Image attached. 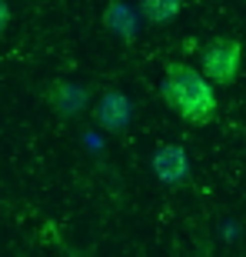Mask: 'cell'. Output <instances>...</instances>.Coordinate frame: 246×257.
I'll return each instance as SVG.
<instances>
[{"mask_svg": "<svg viewBox=\"0 0 246 257\" xmlns=\"http://www.w3.org/2000/svg\"><path fill=\"white\" fill-rule=\"evenodd\" d=\"M10 27V4L7 0H0V34Z\"/></svg>", "mask_w": 246, "mask_h": 257, "instance_id": "8", "label": "cell"}, {"mask_svg": "<svg viewBox=\"0 0 246 257\" xmlns=\"http://www.w3.org/2000/svg\"><path fill=\"white\" fill-rule=\"evenodd\" d=\"M183 10V0H140V14L146 24H173Z\"/></svg>", "mask_w": 246, "mask_h": 257, "instance_id": "6", "label": "cell"}, {"mask_svg": "<svg viewBox=\"0 0 246 257\" xmlns=\"http://www.w3.org/2000/svg\"><path fill=\"white\" fill-rule=\"evenodd\" d=\"M126 20H130V14H126L120 4H114V7L106 10V24H110L114 30H120L123 37H130V34H133V27H126Z\"/></svg>", "mask_w": 246, "mask_h": 257, "instance_id": "7", "label": "cell"}, {"mask_svg": "<svg viewBox=\"0 0 246 257\" xmlns=\"http://www.w3.org/2000/svg\"><path fill=\"white\" fill-rule=\"evenodd\" d=\"M160 94L173 114L193 127H206L216 117V84L190 64H180V60L166 64Z\"/></svg>", "mask_w": 246, "mask_h": 257, "instance_id": "1", "label": "cell"}, {"mask_svg": "<svg viewBox=\"0 0 246 257\" xmlns=\"http://www.w3.org/2000/svg\"><path fill=\"white\" fill-rule=\"evenodd\" d=\"M47 100L57 107L60 114H76V110L86 104V90H84V87H74V84H64V80H57V84H50Z\"/></svg>", "mask_w": 246, "mask_h": 257, "instance_id": "5", "label": "cell"}, {"mask_svg": "<svg viewBox=\"0 0 246 257\" xmlns=\"http://www.w3.org/2000/svg\"><path fill=\"white\" fill-rule=\"evenodd\" d=\"M153 174L156 181H163L166 187H180L190 177V157L180 144H160L153 151Z\"/></svg>", "mask_w": 246, "mask_h": 257, "instance_id": "3", "label": "cell"}, {"mask_svg": "<svg viewBox=\"0 0 246 257\" xmlns=\"http://www.w3.org/2000/svg\"><path fill=\"white\" fill-rule=\"evenodd\" d=\"M133 120V104L130 97L120 94V90H106L100 100H96V124L110 134H123Z\"/></svg>", "mask_w": 246, "mask_h": 257, "instance_id": "4", "label": "cell"}, {"mask_svg": "<svg viewBox=\"0 0 246 257\" xmlns=\"http://www.w3.org/2000/svg\"><path fill=\"white\" fill-rule=\"evenodd\" d=\"M200 70L216 87H230L240 77V70H243V44L236 37H213L203 47Z\"/></svg>", "mask_w": 246, "mask_h": 257, "instance_id": "2", "label": "cell"}]
</instances>
